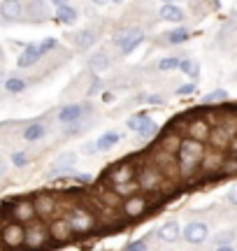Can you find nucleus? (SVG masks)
I'll return each mask as SVG.
<instances>
[{
	"mask_svg": "<svg viewBox=\"0 0 237 251\" xmlns=\"http://www.w3.org/2000/svg\"><path fill=\"white\" fill-rule=\"evenodd\" d=\"M219 165H221V158H219V156H212L210 163H205V168H207V170H212V168H219Z\"/></svg>",
	"mask_w": 237,
	"mask_h": 251,
	"instance_id": "obj_39",
	"label": "nucleus"
},
{
	"mask_svg": "<svg viewBox=\"0 0 237 251\" xmlns=\"http://www.w3.org/2000/svg\"><path fill=\"white\" fill-rule=\"evenodd\" d=\"M210 140H212V144H214L216 149H223V147H228V144H230V137H228V133H226L223 128L212 130V133H210Z\"/></svg>",
	"mask_w": 237,
	"mask_h": 251,
	"instance_id": "obj_23",
	"label": "nucleus"
},
{
	"mask_svg": "<svg viewBox=\"0 0 237 251\" xmlns=\"http://www.w3.org/2000/svg\"><path fill=\"white\" fill-rule=\"evenodd\" d=\"M128 251H146V242H144V240L130 242V244H128Z\"/></svg>",
	"mask_w": 237,
	"mask_h": 251,
	"instance_id": "obj_37",
	"label": "nucleus"
},
{
	"mask_svg": "<svg viewBox=\"0 0 237 251\" xmlns=\"http://www.w3.org/2000/svg\"><path fill=\"white\" fill-rule=\"evenodd\" d=\"M21 9H24V5H21V2L9 0V2H2V5H0V14H2L5 19H19Z\"/></svg>",
	"mask_w": 237,
	"mask_h": 251,
	"instance_id": "obj_19",
	"label": "nucleus"
},
{
	"mask_svg": "<svg viewBox=\"0 0 237 251\" xmlns=\"http://www.w3.org/2000/svg\"><path fill=\"white\" fill-rule=\"evenodd\" d=\"M133 177H135V170H133V165H130V163L117 165V168H112V172H110L112 184H117V186L130 184V179H133Z\"/></svg>",
	"mask_w": 237,
	"mask_h": 251,
	"instance_id": "obj_5",
	"label": "nucleus"
},
{
	"mask_svg": "<svg viewBox=\"0 0 237 251\" xmlns=\"http://www.w3.org/2000/svg\"><path fill=\"white\" fill-rule=\"evenodd\" d=\"M233 237H235V233L223 230V233L216 235V244H219V247H228V242H233Z\"/></svg>",
	"mask_w": 237,
	"mask_h": 251,
	"instance_id": "obj_33",
	"label": "nucleus"
},
{
	"mask_svg": "<svg viewBox=\"0 0 237 251\" xmlns=\"http://www.w3.org/2000/svg\"><path fill=\"white\" fill-rule=\"evenodd\" d=\"M189 135H191V140H195V142H205V140L210 137V126H207V121H202V119L193 121V124L189 126Z\"/></svg>",
	"mask_w": 237,
	"mask_h": 251,
	"instance_id": "obj_9",
	"label": "nucleus"
},
{
	"mask_svg": "<svg viewBox=\"0 0 237 251\" xmlns=\"http://www.w3.org/2000/svg\"><path fill=\"white\" fill-rule=\"evenodd\" d=\"M184 240L191 244H200L207 240V235H210V230H207V226L200 224V221H195V224H189L186 228H184Z\"/></svg>",
	"mask_w": 237,
	"mask_h": 251,
	"instance_id": "obj_4",
	"label": "nucleus"
},
{
	"mask_svg": "<svg viewBox=\"0 0 237 251\" xmlns=\"http://www.w3.org/2000/svg\"><path fill=\"white\" fill-rule=\"evenodd\" d=\"M144 209H146V200L144 198H140V196L128 198L126 202H123V212H126L128 216H140Z\"/></svg>",
	"mask_w": 237,
	"mask_h": 251,
	"instance_id": "obj_12",
	"label": "nucleus"
},
{
	"mask_svg": "<svg viewBox=\"0 0 237 251\" xmlns=\"http://www.w3.org/2000/svg\"><path fill=\"white\" fill-rule=\"evenodd\" d=\"M137 184L142 188H158L163 184V175L156 170H142L140 177H137Z\"/></svg>",
	"mask_w": 237,
	"mask_h": 251,
	"instance_id": "obj_7",
	"label": "nucleus"
},
{
	"mask_svg": "<svg viewBox=\"0 0 237 251\" xmlns=\"http://www.w3.org/2000/svg\"><path fill=\"white\" fill-rule=\"evenodd\" d=\"M82 105H68V107H63L61 112H58V121H63V124H72V121H77V119L82 117Z\"/></svg>",
	"mask_w": 237,
	"mask_h": 251,
	"instance_id": "obj_15",
	"label": "nucleus"
},
{
	"mask_svg": "<svg viewBox=\"0 0 237 251\" xmlns=\"http://www.w3.org/2000/svg\"><path fill=\"white\" fill-rule=\"evenodd\" d=\"M74 163H77V153H74V151H65V153H61V156L56 158L54 170L56 172H68V170H72V168H74Z\"/></svg>",
	"mask_w": 237,
	"mask_h": 251,
	"instance_id": "obj_13",
	"label": "nucleus"
},
{
	"mask_svg": "<svg viewBox=\"0 0 237 251\" xmlns=\"http://www.w3.org/2000/svg\"><path fill=\"white\" fill-rule=\"evenodd\" d=\"M68 224L72 228V233H89L95 226V216L91 212H86V209H74L70 219H68Z\"/></svg>",
	"mask_w": 237,
	"mask_h": 251,
	"instance_id": "obj_3",
	"label": "nucleus"
},
{
	"mask_svg": "<svg viewBox=\"0 0 237 251\" xmlns=\"http://www.w3.org/2000/svg\"><path fill=\"white\" fill-rule=\"evenodd\" d=\"M54 47H56V40H54V37H47L45 42L40 45V54H45V51H51Z\"/></svg>",
	"mask_w": 237,
	"mask_h": 251,
	"instance_id": "obj_35",
	"label": "nucleus"
},
{
	"mask_svg": "<svg viewBox=\"0 0 237 251\" xmlns=\"http://www.w3.org/2000/svg\"><path fill=\"white\" fill-rule=\"evenodd\" d=\"M0 240H2L5 247L17 249L21 244H26V228L21 224H7L2 228V233H0Z\"/></svg>",
	"mask_w": 237,
	"mask_h": 251,
	"instance_id": "obj_2",
	"label": "nucleus"
},
{
	"mask_svg": "<svg viewBox=\"0 0 237 251\" xmlns=\"http://www.w3.org/2000/svg\"><path fill=\"white\" fill-rule=\"evenodd\" d=\"M51 237L54 240H58V242H65L70 235H72V228H70V224H68V219H56L54 224H51Z\"/></svg>",
	"mask_w": 237,
	"mask_h": 251,
	"instance_id": "obj_8",
	"label": "nucleus"
},
{
	"mask_svg": "<svg viewBox=\"0 0 237 251\" xmlns=\"http://www.w3.org/2000/svg\"><path fill=\"white\" fill-rule=\"evenodd\" d=\"M142 40H144V33H142L140 28H133V30H130V33L121 40V49H123V54H130V51H133V49H135Z\"/></svg>",
	"mask_w": 237,
	"mask_h": 251,
	"instance_id": "obj_11",
	"label": "nucleus"
},
{
	"mask_svg": "<svg viewBox=\"0 0 237 251\" xmlns=\"http://www.w3.org/2000/svg\"><path fill=\"white\" fill-rule=\"evenodd\" d=\"M35 205L33 202H28V200H21L17 205V216H19V221H30L33 216H35Z\"/></svg>",
	"mask_w": 237,
	"mask_h": 251,
	"instance_id": "obj_20",
	"label": "nucleus"
},
{
	"mask_svg": "<svg viewBox=\"0 0 237 251\" xmlns=\"http://www.w3.org/2000/svg\"><path fill=\"white\" fill-rule=\"evenodd\" d=\"M223 170H226V172H237V161L226 163V165H223Z\"/></svg>",
	"mask_w": 237,
	"mask_h": 251,
	"instance_id": "obj_42",
	"label": "nucleus"
},
{
	"mask_svg": "<svg viewBox=\"0 0 237 251\" xmlns=\"http://www.w3.org/2000/svg\"><path fill=\"white\" fill-rule=\"evenodd\" d=\"M179 70L186 72V75H191V77H198V65L193 61H179Z\"/></svg>",
	"mask_w": 237,
	"mask_h": 251,
	"instance_id": "obj_31",
	"label": "nucleus"
},
{
	"mask_svg": "<svg viewBox=\"0 0 237 251\" xmlns=\"http://www.w3.org/2000/svg\"><path fill=\"white\" fill-rule=\"evenodd\" d=\"M216 251H235V249H233V247H219Z\"/></svg>",
	"mask_w": 237,
	"mask_h": 251,
	"instance_id": "obj_46",
	"label": "nucleus"
},
{
	"mask_svg": "<svg viewBox=\"0 0 237 251\" xmlns=\"http://www.w3.org/2000/svg\"><path fill=\"white\" fill-rule=\"evenodd\" d=\"M56 17L65 21V24H72L74 19H77V12H74L70 5H65V2H56Z\"/></svg>",
	"mask_w": 237,
	"mask_h": 251,
	"instance_id": "obj_21",
	"label": "nucleus"
},
{
	"mask_svg": "<svg viewBox=\"0 0 237 251\" xmlns=\"http://www.w3.org/2000/svg\"><path fill=\"white\" fill-rule=\"evenodd\" d=\"M161 17H163L165 21H174V24H177V21H182V19H184V12L177 7V5L167 2V5H163V7H161Z\"/></svg>",
	"mask_w": 237,
	"mask_h": 251,
	"instance_id": "obj_18",
	"label": "nucleus"
},
{
	"mask_svg": "<svg viewBox=\"0 0 237 251\" xmlns=\"http://www.w3.org/2000/svg\"><path fill=\"white\" fill-rule=\"evenodd\" d=\"M72 179L74 181H82V184H89V181H93V177H91V175H74Z\"/></svg>",
	"mask_w": 237,
	"mask_h": 251,
	"instance_id": "obj_41",
	"label": "nucleus"
},
{
	"mask_svg": "<svg viewBox=\"0 0 237 251\" xmlns=\"http://www.w3.org/2000/svg\"><path fill=\"white\" fill-rule=\"evenodd\" d=\"M45 135V126L42 124H30L26 128V133H24V137H26L28 142H33V140H40Z\"/></svg>",
	"mask_w": 237,
	"mask_h": 251,
	"instance_id": "obj_25",
	"label": "nucleus"
},
{
	"mask_svg": "<svg viewBox=\"0 0 237 251\" xmlns=\"http://www.w3.org/2000/svg\"><path fill=\"white\" fill-rule=\"evenodd\" d=\"M186 40H189V30L186 28H174L167 35V42H172V45H179V42H186Z\"/></svg>",
	"mask_w": 237,
	"mask_h": 251,
	"instance_id": "obj_27",
	"label": "nucleus"
},
{
	"mask_svg": "<svg viewBox=\"0 0 237 251\" xmlns=\"http://www.w3.org/2000/svg\"><path fill=\"white\" fill-rule=\"evenodd\" d=\"M228 200L233 202V205H237V184H235V186H230V191H228Z\"/></svg>",
	"mask_w": 237,
	"mask_h": 251,
	"instance_id": "obj_40",
	"label": "nucleus"
},
{
	"mask_svg": "<svg viewBox=\"0 0 237 251\" xmlns=\"http://www.w3.org/2000/svg\"><path fill=\"white\" fill-rule=\"evenodd\" d=\"M5 89H7L9 93H19V91L26 89V81H24V79H17V77H12V79L5 81Z\"/></svg>",
	"mask_w": 237,
	"mask_h": 251,
	"instance_id": "obj_30",
	"label": "nucleus"
},
{
	"mask_svg": "<svg viewBox=\"0 0 237 251\" xmlns=\"http://www.w3.org/2000/svg\"><path fill=\"white\" fill-rule=\"evenodd\" d=\"M230 151L237 156V137H235V140H230Z\"/></svg>",
	"mask_w": 237,
	"mask_h": 251,
	"instance_id": "obj_44",
	"label": "nucleus"
},
{
	"mask_svg": "<svg viewBox=\"0 0 237 251\" xmlns=\"http://www.w3.org/2000/svg\"><path fill=\"white\" fill-rule=\"evenodd\" d=\"M89 65H91L95 72H102V70H107V65H110V58L105 54H93V58L89 61Z\"/></svg>",
	"mask_w": 237,
	"mask_h": 251,
	"instance_id": "obj_26",
	"label": "nucleus"
},
{
	"mask_svg": "<svg viewBox=\"0 0 237 251\" xmlns=\"http://www.w3.org/2000/svg\"><path fill=\"white\" fill-rule=\"evenodd\" d=\"M33 205H35V212H37V214L49 216L56 209V200H54V198H49V196H40L35 202H33Z\"/></svg>",
	"mask_w": 237,
	"mask_h": 251,
	"instance_id": "obj_16",
	"label": "nucleus"
},
{
	"mask_svg": "<svg viewBox=\"0 0 237 251\" xmlns=\"http://www.w3.org/2000/svg\"><path fill=\"white\" fill-rule=\"evenodd\" d=\"M84 151H86V153H93V151H98V149H95V144H89V147H86Z\"/></svg>",
	"mask_w": 237,
	"mask_h": 251,
	"instance_id": "obj_45",
	"label": "nucleus"
},
{
	"mask_svg": "<svg viewBox=\"0 0 237 251\" xmlns=\"http://www.w3.org/2000/svg\"><path fill=\"white\" fill-rule=\"evenodd\" d=\"M163 151L167 153V156H172V153H179V149H182V140L177 137V135H170V137H165L163 140Z\"/></svg>",
	"mask_w": 237,
	"mask_h": 251,
	"instance_id": "obj_24",
	"label": "nucleus"
},
{
	"mask_svg": "<svg viewBox=\"0 0 237 251\" xmlns=\"http://www.w3.org/2000/svg\"><path fill=\"white\" fill-rule=\"evenodd\" d=\"M118 140H121V135H118L117 130H107V133L100 135V140L95 142V149H98V151H107V149H112Z\"/></svg>",
	"mask_w": 237,
	"mask_h": 251,
	"instance_id": "obj_17",
	"label": "nucleus"
},
{
	"mask_svg": "<svg viewBox=\"0 0 237 251\" xmlns=\"http://www.w3.org/2000/svg\"><path fill=\"white\" fill-rule=\"evenodd\" d=\"M174 68H179V61L177 58H163V61L158 63V70H174Z\"/></svg>",
	"mask_w": 237,
	"mask_h": 251,
	"instance_id": "obj_34",
	"label": "nucleus"
},
{
	"mask_svg": "<svg viewBox=\"0 0 237 251\" xmlns=\"http://www.w3.org/2000/svg\"><path fill=\"white\" fill-rule=\"evenodd\" d=\"M93 42H95V33L93 30H79L74 35V45L79 47V49H89Z\"/></svg>",
	"mask_w": 237,
	"mask_h": 251,
	"instance_id": "obj_22",
	"label": "nucleus"
},
{
	"mask_svg": "<svg viewBox=\"0 0 237 251\" xmlns=\"http://www.w3.org/2000/svg\"><path fill=\"white\" fill-rule=\"evenodd\" d=\"M156 133H158V126H156L151 119H149V121H146V126L140 130V135H142V137H154Z\"/></svg>",
	"mask_w": 237,
	"mask_h": 251,
	"instance_id": "obj_32",
	"label": "nucleus"
},
{
	"mask_svg": "<svg viewBox=\"0 0 237 251\" xmlns=\"http://www.w3.org/2000/svg\"><path fill=\"white\" fill-rule=\"evenodd\" d=\"M12 163H14V165H19V168H21V165H26V153L24 151H17V153H12Z\"/></svg>",
	"mask_w": 237,
	"mask_h": 251,
	"instance_id": "obj_36",
	"label": "nucleus"
},
{
	"mask_svg": "<svg viewBox=\"0 0 237 251\" xmlns=\"http://www.w3.org/2000/svg\"><path fill=\"white\" fill-rule=\"evenodd\" d=\"M193 91H195V84H184V86L177 89V96H189V93H193Z\"/></svg>",
	"mask_w": 237,
	"mask_h": 251,
	"instance_id": "obj_38",
	"label": "nucleus"
},
{
	"mask_svg": "<svg viewBox=\"0 0 237 251\" xmlns=\"http://www.w3.org/2000/svg\"><path fill=\"white\" fill-rule=\"evenodd\" d=\"M149 102H151V105H161L163 98H161V96H149Z\"/></svg>",
	"mask_w": 237,
	"mask_h": 251,
	"instance_id": "obj_43",
	"label": "nucleus"
},
{
	"mask_svg": "<svg viewBox=\"0 0 237 251\" xmlns=\"http://www.w3.org/2000/svg\"><path fill=\"white\" fill-rule=\"evenodd\" d=\"M226 98H228V93L223 89H216V91H212V93H207V96L202 98V102H205V105H212V102H223Z\"/></svg>",
	"mask_w": 237,
	"mask_h": 251,
	"instance_id": "obj_28",
	"label": "nucleus"
},
{
	"mask_svg": "<svg viewBox=\"0 0 237 251\" xmlns=\"http://www.w3.org/2000/svg\"><path fill=\"white\" fill-rule=\"evenodd\" d=\"M158 235H161V240H165V242H174V240L182 235V230H179V224H177V221H167V224L161 226Z\"/></svg>",
	"mask_w": 237,
	"mask_h": 251,
	"instance_id": "obj_14",
	"label": "nucleus"
},
{
	"mask_svg": "<svg viewBox=\"0 0 237 251\" xmlns=\"http://www.w3.org/2000/svg\"><path fill=\"white\" fill-rule=\"evenodd\" d=\"M47 230L42 226H33L30 230H26V244L28 247H33V249H40V247H45L47 242Z\"/></svg>",
	"mask_w": 237,
	"mask_h": 251,
	"instance_id": "obj_6",
	"label": "nucleus"
},
{
	"mask_svg": "<svg viewBox=\"0 0 237 251\" xmlns=\"http://www.w3.org/2000/svg\"><path fill=\"white\" fill-rule=\"evenodd\" d=\"M146 121H149V117H146V114H135V117L128 121V128H130V130H135V133H140V130L146 126Z\"/></svg>",
	"mask_w": 237,
	"mask_h": 251,
	"instance_id": "obj_29",
	"label": "nucleus"
},
{
	"mask_svg": "<svg viewBox=\"0 0 237 251\" xmlns=\"http://www.w3.org/2000/svg\"><path fill=\"white\" fill-rule=\"evenodd\" d=\"M202 156H205V144L195 142V140H184L182 149H179V156H177V165H179V172L184 177H191L193 172L200 168Z\"/></svg>",
	"mask_w": 237,
	"mask_h": 251,
	"instance_id": "obj_1",
	"label": "nucleus"
},
{
	"mask_svg": "<svg viewBox=\"0 0 237 251\" xmlns=\"http://www.w3.org/2000/svg\"><path fill=\"white\" fill-rule=\"evenodd\" d=\"M40 47L37 45H28L21 54H19V68H30L33 63H37V58H40Z\"/></svg>",
	"mask_w": 237,
	"mask_h": 251,
	"instance_id": "obj_10",
	"label": "nucleus"
}]
</instances>
